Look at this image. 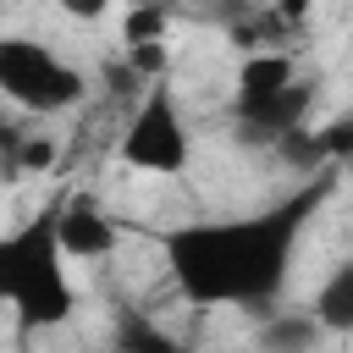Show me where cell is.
<instances>
[{"label":"cell","mask_w":353,"mask_h":353,"mask_svg":"<svg viewBox=\"0 0 353 353\" xmlns=\"http://www.w3.org/2000/svg\"><path fill=\"white\" fill-rule=\"evenodd\" d=\"M336 171H309L303 188L287 199L232 215V221H182L160 232V254L171 270V287L193 309H265L281 298L292 276V254L303 243V226L331 199Z\"/></svg>","instance_id":"obj_1"},{"label":"cell","mask_w":353,"mask_h":353,"mask_svg":"<svg viewBox=\"0 0 353 353\" xmlns=\"http://www.w3.org/2000/svg\"><path fill=\"white\" fill-rule=\"evenodd\" d=\"M0 298L17 309L22 331H50L66 325L77 309L72 276H66V248H61V204L28 215L0 237Z\"/></svg>","instance_id":"obj_2"},{"label":"cell","mask_w":353,"mask_h":353,"mask_svg":"<svg viewBox=\"0 0 353 353\" xmlns=\"http://www.w3.org/2000/svg\"><path fill=\"white\" fill-rule=\"evenodd\" d=\"M0 94L17 110L55 116V110H72L88 94V77L72 61H61L50 44L11 33V39H0Z\"/></svg>","instance_id":"obj_3"},{"label":"cell","mask_w":353,"mask_h":353,"mask_svg":"<svg viewBox=\"0 0 353 353\" xmlns=\"http://www.w3.org/2000/svg\"><path fill=\"white\" fill-rule=\"evenodd\" d=\"M116 154H121V165L154 171V176H182V171H188V160H193V132H188V121H182V110H176V94L165 88V77H154V83L143 88V99H138V110H132Z\"/></svg>","instance_id":"obj_4"},{"label":"cell","mask_w":353,"mask_h":353,"mask_svg":"<svg viewBox=\"0 0 353 353\" xmlns=\"http://www.w3.org/2000/svg\"><path fill=\"white\" fill-rule=\"evenodd\" d=\"M309 110H314V83H303V77L287 83V88H276V94H237V99H232L237 138H243V143H270V149H276L281 132L303 127Z\"/></svg>","instance_id":"obj_5"},{"label":"cell","mask_w":353,"mask_h":353,"mask_svg":"<svg viewBox=\"0 0 353 353\" xmlns=\"http://www.w3.org/2000/svg\"><path fill=\"white\" fill-rule=\"evenodd\" d=\"M61 248L66 259H105L116 248V221L88 193H72L61 199Z\"/></svg>","instance_id":"obj_6"},{"label":"cell","mask_w":353,"mask_h":353,"mask_svg":"<svg viewBox=\"0 0 353 353\" xmlns=\"http://www.w3.org/2000/svg\"><path fill=\"white\" fill-rule=\"evenodd\" d=\"M320 336H325V325L314 320V309H276V314H265L254 347L259 353H314Z\"/></svg>","instance_id":"obj_7"},{"label":"cell","mask_w":353,"mask_h":353,"mask_svg":"<svg viewBox=\"0 0 353 353\" xmlns=\"http://www.w3.org/2000/svg\"><path fill=\"white\" fill-rule=\"evenodd\" d=\"M314 320L325 325V336H353V254L331 265V276L314 287Z\"/></svg>","instance_id":"obj_8"},{"label":"cell","mask_w":353,"mask_h":353,"mask_svg":"<svg viewBox=\"0 0 353 353\" xmlns=\"http://www.w3.org/2000/svg\"><path fill=\"white\" fill-rule=\"evenodd\" d=\"M287 83H298V61L281 50H248L237 66V94H276Z\"/></svg>","instance_id":"obj_9"},{"label":"cell","mask_w":353,"mask_h":353,"mask_svg":"<svg viewBox=\"0 0 353 353\" xmlns=\"http://www.w3.org/2000/svg\"><path fill=\"white\" fill-rule=\"evenodd\" d=\"M116 347H121V353H188L176 336H165V331H160V325H149V320H121Z\"/></svg>","instance_id":"obj_10"},{"label":"cell","mask_w":353,"mask_h":353,"mask_svg":"<svg viewBox=\"0 0 353 353\" xmlns=\"http://www.w3.org/2000/svg\"><path fill=\"white\" fill-rule=\"evenodd\" d=\"M314 138H320V149H325V160H331V165H347V160H353V116L325 121Z\"/></svg>","instance_id":"obj_11"},{"label":"cell","mask_w":353,"mask_h":353,"mask_svg":"<svg viewBox=\"0 0 353 353\" xmlns=\"http://www.w3.org/2000/svg\"><path fill=\"white\" fill-rule=\"evenodd\" d=\"M165 39V11L160 6H138L127 17V44H160Z\"/></svg>","instance_id":"obj_12"},{"label":"cell","mask_w":353,"mask_h":353,"mask_svg":"<svg viewBox=\"0 0 353 353\" xmlns=\"http://www.w3.org/2000/svg\"><path fill=\"white\" fill-rule=\"evenodd\" d=\"M55 165V143L50 138H28V143H17V154H11V171L22 176V171H50Z\"/></svg>","instance_id":"obj_13"},{"label":"cell","mask_w":353,"mask_h":353,"mask_svg":"<svg viewBox=\"0 0 353 353\" xmlns=\"http://www.w3.org/2000/svg\"><path fill=\"white\" fill-rule=\"evenodd\" d=\"M55 6H61L72 22H99V17L110 11V0H55Z\"/></svg>","instance_id":"obj_14"},{"label":"cell","mask_w":353,"mask_h":353,"mask_svg":"<svg viewBox=\"0 0 353 353\" xmlns=\"http://www.w3.org/2000/svg\"><path fill=\"white\" fill-rule=\"evenodd\" d=\"M276 17L281 22H303L309 17V0H276Z\"/></svg>","instance_id":"obj_15"},{"label":"cell","mask_w":353,"mask_h":353,"mask_svg":"<svg viewBox=\"0 0 353 353\" xmlns=\"http://www.w3.org/2000/svg\"><path fill=\"white\" fill-rule=\"evenodd\" d=\"M347 171H353V160H347Z\"/></svg>","instance_id":"obj_16"}]
</instances>
